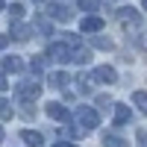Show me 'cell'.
<instances>
[{
    "instance_id": "7c38bea8",
    "label": "cell",
    "mask_w": 147,
    "mask_h": 147,
    "mask_svg": "<svg viewBox=\"0 0 147 147\" xmlns=\"http://www.w3.org/2000/svg\"><path fill=\"white\" fill-rule=\"evenodd\" d=\"M129 121V106H118L115 109V124H127Z\"/></svg>"
},
{
    "instance_id": "f546056e",
    "label": "cell",
    "mask_w": 147,
    "mask_h": 147,
    "mask_svg": "<svg viewBox=\"0 0 147 147\" xmlns=\"http://www.w3.org/2000/svg\"><path fill=\"white\" fill-rule=\"evenodd\" d=\"M144 6H147V0H144Z\"/></svg>"
},
{
    "instance_id": "ac0fdd59",
    "label": "cell",
    "mask_w": 147,
    "mask_h": 147,
    "mask_svg": "<svg viewBox=\"0 0 147 147\" xmlns=\"http://www.w3.org/2000/svg\"><path fill=\"white\" fill-rule=\"evenodd\" d=\"M30 68H32V74H41V71H44V59H41V56H35L32 62H30Z\"/></svg>"
},
{
    "instance_id": "30bf717a",
    "label": "cell",
    "mask_w": 147,
    "mask_h": 147,
    "mask_svg": "<svg viewBox=\"0 0 147 147\" xmlns=\"http://www.w3.org/2000/svg\"><path fill=\"white\" fill-rule=\"evenodd\" d=\"M88 59H91V53L85 50V47H80V44H77V50H71V62H80V65H85Z\"/></svg>"
},
{
    "instance_id": "3957f363",
    "label": "cell",
    "mask_w": 147,
    "mask_h": 147,
    "mask_svg": "<svg viewBox=\"0 0 147 147\" xmlns=\"http://www.w3.org/2000/svg\"><path fill=\"white\" fill-rule=\"evenodd\" d=\"M47 15H50L53 21H62V24H65V21H71V18H74V12H71L68 6H59V3H50V6H47Z\"/></svg>"
},
{
    "instance_id": "7a4b0ae2",
    "label": "cell",
    "mask_w": 147,
    "mask_h": 147,
    "mask_svg": "<svg viewBox=\"0 0 147 147\" xmlns=\"http://www.w3.org/2000/svg\"><path fill=\"white\" fill-rule=\"evenodd\" d=\"M77 118H80L82 129H94V127H97V121H100V118H97V112H94L91 106H82L80 112H77Z\"/></svg>"
},
{
    "instance_id": "d4e9b609",
    "label": "cell",
    "mask_w": 147,
    "mask_h": 147,
    "mask_svg": "<svg viewBox=\"0 0 147 147\" xmlns=\"http://www.w3.org/2000/svg\"><path fill=\"white\" fill-rule=\"evenodd\" d=\"M6 85H9V82H6V77H3V74H0V91H3Z\"/></svg>"
},
{
    "instance_id": "5b68a950",
    "label": "cell",
    "mask_w": 147,
    "mask_h": 147,
    "mask_svg": "<svg viewBox=\"0 0 147 147\" xmlns=\"http://www.w3.org/2000/svg\"><path fill=\"white\" fill-rule=\"evenodd\" d=\"M38 91H41V85H38V82H32V80L18 82V94H21V97H38Z\"/></svg>"
},
{
    "instance_id": "f1b7e54d",
    "label": "cell",
    "mask_w": 147,
    "mask_h": 147,
    "mask_svg": "<svg viewBox=\"0 0 147 147\" xmlns=\"http://www.w3.org/2000/svg\"><path fill=\"white\" fill-rule=\"evenodd\" d=\"M0 9H3V3H0Z\"/></svg>"
},
{
    "instance_id": "4fadbf2b",
    "label": "cell",
    "mask_w": 147,
    "mask_h": 147,
    "mask_svg": "<svg viewBox=\"0 0 147 147\" xmlns=\"http://www.w3.org/2000/svg\"><path fill=\"white\" fill-rule=\"evenodd\" d=\"M12 35H15L18 41H27V38H30V27H24V24H15V30H12Z\"/></svg>"
},
{
    "instance_id": "603a6c76",
    "label": "cell",
    "mask_w": 147,
    "mask_h": 147,
    "mask_svg": "<svg viewBox=\"0 0 147 147\" xmlns=\"http://www.w3.org/2000/svg\"><path fill=\"white\" fill-rule=\"evenodd\" d=\"M6 44H9V35H0V50H3Z\"/></svg>"
},
{
    "instance_id": "52a82bcc",
    "label": "cell",
    "mask_w": 147,
    "mask_h": 147,
    "mask_svg": "<svg viewBox=\"0 0 147 147\" xmlns=\"http://www.w3.org/2000/svg\"><path fill=\"white\" fill-rule=\"evenodd\" d=\"M47 80H50V85H53V88H65V85L71 82V77H68L65 71H56V74H50Z\"/></svg>"
},
{
    "instance_id": "cb8c5ba5",
    "label": "cell",
    "mask_w": 147,
    "mask_h": 147,
    "mask_svg": "<svg viewBox=\"0 0 147 147\" xmlns=\"http://www.w3.org/2000/svg\"><path fill=\"white\" fill-rule=\"evenodd\" d=\"M138 141H141V144L147 147V132H138Z\"/></svg>"
},
{
    "instance_id": "8fae6325",
    "label": "cell",
    "mask_w": 147,
    "mask_h": 147,
    "mask_svg": "<svg viewBox=\"0 0 147 147\" xmlns=\"http://www.w3.org/2000/svg\"><path fill=\"white\" fill-rule=\"evenodd\" d=\"M24 141H27L30 147H41V144H44L41 132H32V129H24Z\"/></svg>"
},
{
    "instance_id": "ffe728a7",
    "label": "cell",
    "mask_w": 147,
    "mask_h": 147,
    "mask_svg": "<svg viewBox=\"0 0 147 147\" xmlns=\"http://www.w3.org/2000/svg\"><path fill=\"white\" fill-rule=\"evenodd\" d=\"M80 9H85V12H94V9H97V0H80Z\"/></svg>"
},
{
    "instance_id": "ba28073f",
    "label": "cell",
    "mask_w": 147,
    "mask_h": 147,
    "mask_svg": "<svg viewBox=\"0 0 147 147\" xmlns=\"http://www.w3.org/2000/svg\"><path fill=\"white\" fill-rule=\"evenodd\" d=\"M3 71H9V74H21L24 71V62L18 56H9V59H3Z\"/></svg>"
},
{
    "instance_id": "8992f818",
    "label": "cell",
    "mask_w": 147,
    "mask_h": 147,
    "mask_svg": "<svg viewBox=\"0 0 147 147\" xmlns=\"http://www.w3.org/2000/svg\"><path fill=\"white\" fill-rule=\"evenodd\" d=\"M82 32H100L103 30V18H82Z\"/></svg>"
},
{
    "instance_id": "83f0119b",
    "label": "cell",
    "mask_w": 147,
    "mask_h": 147,
    "mask_svg": "<svg viewBox=\"0 0 147 147\" xmlns=\"http://www.w3.org/2000/svg\"><path fill=\"white\" fill-rule=\"evenodd\" d=\"M0 141H3V127H0Z\"/></svg>"
},
{
    "instance_id": "4316f807",
    "label": "cell",
    "mask_w": 147,
    "mask_h": 147,
    "mask_svg": "<svg viewBox=\"0 0 147 147\" xmlns=\"http://www.w3.org/2000/svg\"><path fill=\"white\" fill-rule=\"evenodd\" d=\"M32 3H47V0H32Z\"/></svg>"
},
{
    "instance_id": "e0dca14e",
    "label": "cell",
    "mask_w": 147,
    "mask_h": 147,
    "mask_svg": "<svg viewBox=\"0 0 147 147\" xmlns=\"http://www.w3.org/2000/svg\"><path fill=\"white\" fill-rule=\"evenodd\" d=\"M0 118H3V121H9V118H12V109H9V103L3 100V97H0Z\"/></svg>"
},
{
    "instance_id": "277c9868",
    "label": "cell",
    "mask_w": 147,
    "mask_h": 147,
    "mask_svg": "<svg viewBox=\"0 0 147 147\" xmlns=\"http://www.w3.org/2000/svg\"><path fill=\"white\" fill-rule=\"evenodd\" d=\"M91 77H94L97 82H115V80H118V74H115V68L100 65V68H94V74H91Z\"/></svg>"
},
{
    "instance_id": "9a60e30c",
    "label": "cell",
    "mask_w": 147,
    "mask_h": 147,
    "mask_svg": "<svg viewBox=\"0 0 147 147\" xmlns=\"http://www.w3.org/2000/svg\"><path fill=\"white\" fill-rule=\"evenodd\" d=\"M103 147H127V141L118 138V136H106L103 138Z\"/></svg>"
},
{
    "instance_id": "5bb4252c",
    "label": "cell",
    "mask_w": 147,
    "mask_h": 147,
    "mask_svg": "<svg viewBox=\"0 0 147 147\" xmlns=\"http://www.w3.org/2000/svg\"><path fill=\"white\" fill-rule=\"evenodd\" d=\"M132 103H136L141 112H147V91H136L132 94Z\"/></svg>"
},
{
    "instance_id": "2e32d148",
    "label": "cell",
    "mask_w": 147,
    "mask_h": 147,
    "mask_svg": "<svg viewBox=\"0 0 147 147\" xmlns=\"http://www.w3.org/2000/svg\"><path fill=\"white\" fill-rule=\"evenodd\" d=\"M35 30H41L44 35H53V30H50V24H47L44 18H35Z\"/></svg>"
},
{
    "instance_id": "484cf974",
    "label": "cell",
    "mask_w": 147,
    "mask_h": 147,
    "mask_svg": "<svg viewBox=\"0 0 147 147\" xmlns=\"http://www.w3.org/2000/svg\"><path fill=\"white\" fill-rule=\"evenodd\" d=\"M53 147H74V144H68V141H56Z\"/></svg>"
},
{
    "instance_id": "7402d4cb",
    "label": "cell",
    "mask_w": 147,
    "mask_h": 147,
    "mask_svg": "<svg viewBox=\"0 0 147 147\" xmlns=\"http://www.w3.org/2000/svg\"><path fill=\"white\" fill-rule=\"evenodd\" d=\"M94 44L103 47V50H109V47H112V41H109V38H94Z\"/></svg>"
},
{
    "instance_id": "d6986e66",
    "label": "cell",
    "mask_w": 147,
    "mask_h": 147,
    "mask_svg": "<svg viewBox=\"0 0 147 147\" xmlns=\"http://www.w3.org/2000/svg\"><path fill=\"white\" fill-rule=\"evenodd\" d=\"M121 18H124V21H132V24L138 21V15H136V9H121Z\"/></svg>"
},
{
    "instance_id": "6da1fadb",
    "label": "cell",
    "mask_w": 147,
    "mask_h": 147,
    "mask_svg": "<svg viewBox=\"0 0 147 147\" xmlns=\"http://www.w3.org/2000/svg\"><path fill=\"white\" fill-rule=\"evenodd\" d=\"M47 56H50V62H71V47H68L65 41H62V44H50Z\"/></svg>"
},
{
    "instance_id": "44dd1931",
    "label": "cell",
    "mask_w": 147,
    "mask_h": 147,
    "mask_svg": "<svg viewBox=\"0 0 147 147\" xmlns=\"http://www.w3.org/2000/svg\"><path fill=\"white\" fill-rule=\"evenodd\" d=\"M9 12H12V18L18 21V18L24 15V6H21V3H12V9H9Z\"/></svg>"
},
{
    "instance_id": "9c48e42d",
    "label": "cell",
    "mask_w": 147,
    "mask_h": 147,
    "mask_svg": "<svg viewBox=\"0 0 147 147\" xmlns=\"http://www.w3.org/2000/svg\"><path fill=\"white\" fill-rule=\"evenodd\" d=\"M47 115L56 118V121H68V109L59 106V103H50V106H47Z\"/></svg>"
}]
</instances>
